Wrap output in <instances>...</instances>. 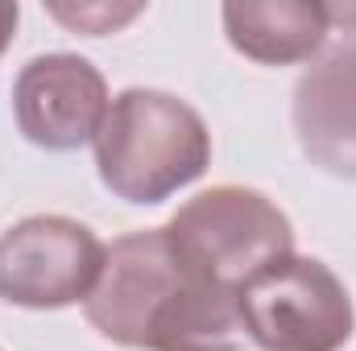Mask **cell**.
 I'll use <instances>...</instances> for the list:
<instances>
[{
    "label": "cell",
    "mask_w": 356,
    "mask_h": 351,
    "mask_svg": "<svg viewBox=\"0 0 356 351\" xmlns=\"http://www.w3.org/2000/svg\"><path fill=\"white\" fill-rule=\"evenodd\" d=\"M108 83L79 54H42L21 67L13 83V112L38 149H79L95 141L108 116Z\"/></svg>",
    "instance_id": "6"
},
{
    "label": "cell",
    "mask_w": 356,
    "mask_h": 351,
    "mask_svg": "<svg viewBox=\"0 0 356 351\" xmlns=\"http://www.w3.org/2000/svg\"><path fill=\"white\" fill-rule=\"evenodd\" d=\"M63 25H71V29H83V33H112L116 25H124V21H133L137 12H141V4H129V8H108V4H79V8H63V4H54L50 8Z\"/></svg>",
    "instance_id": "9"
},
{
    "label": "cell",
    "mask_w": 356,
    "mask_h": 351,
    "mask_svg": "<svg viewBox=\"0 0 356 351\" xmlns=\"http://www.w3.org/2000/svg\"><path fill=\"white\" fill-rule=\"evenodd\" d=\"M294 132L319 170L356 182V33L336 42L298 79Z\"/></svg>",
    "instance_id": "7"
},
{
    "label": "cell",
    "mask_w": 356,
    "mask_h": 351,
    "mask_svg": "<svg viewBox=\"0 0 356 351\" xmlns=\"http://www.w3.org/2000/svg\"><path fill=\"white\" fill-rule=\"evenodd\" d=\"M83 310L91 327L120 348L241 351L236 293L182 261L166 228L120 236Z\"/></svg>",
    "instance_id": "1"
},
{
    "label": "cell",
    "mask_w": 356,
    "mask_h": 351,
    "mask_svg": "<svg viewBox=\"0 0 356 351\" xmlns=\"http://www.w3.org/2000/svg\"><path fill=\"white\" fill-rule=\"evenodd\" d=\"M166 236L182 261L232 293L266 264L294 252L286 211L249 186H211L195 194L175 211Z\"/></svg>",
    "instance_id": "3"
},
{
    "label": "cell",
    "mask_w": 356,
    "mask_h": 351,
    "mask_svg": "<svg viewBox=\"0 0 356 351\" xmlns=\"http://www.w3.org/2000/svg\"><path fill=\"white\" fill-rule=\"evenodd\" d=\"M211 132L178 95L129 87L95 132L99 182L124 203H162L207 170Z\"/></svg>",
    "instance_id": "2"
},
{
    "label": "cell",
    "mask_w": 356,
    "mask_h": 351,
    "mask_svg": "<svg viewBox=\"0 0 356 351\" xmlns=\"http://www.w3.org/2000/svg\"><path fill=\"white\" fill-rule=\"evenodd\" d=\"M108 248L88 223L33 215L0 236V298L25 310H63L88 302Z\"/></svg>",
    "instance_id": "5"
},
{
    "label": "cell",
    "mask_w": 356,
    "mask_h": 351,
    "mask_svg": "<svg viewBox=\"0 0 356 351\" xmlns=\"http://www.w3.org/2000/svg\"><path fill=\"white\" fill-rule=\"evenodd\" d=\"M224 33L245 58L282 67L311 58L332 33V17L327 4L311 0H273V4L232 0L224 4Z\"/></svg>",
    "instance_id": "8"
},
{
    "label": "cell",
    "mask_w": 356,
    "mask_h": 351,
    "mask_svg": "<svg viewBox=\"0 0 356 351\" xmlns=\"http://www.w3.org/2000/svg\"><path fill=\"white\" fill-rule=\"evenodd\" d=\"M241 331L261 351H340L353 339V298L323 261L282 257L241 293Z\"/></svg>",
    "instance_id": "4"
},
{
    "label": "cell",
    "mask_w": 356,
    "mask_h": 351,
    "mask_svg": "<svg viewBox=\"0 0 356 351\" xmlns=\"http://www.w3.org/2000/svg\"><path fill=\"white\" fill-rule=\"evenodd\" d=\"M17 4H8V0H0V54L8 50V42H13V29H17Z\"/></svg>",
    "instance_id": "10"
}]
</instances>
